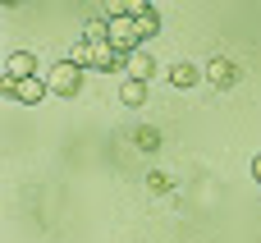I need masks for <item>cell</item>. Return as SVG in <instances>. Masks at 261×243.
<instances>
[{"label":"cell","mask_w":261,"mask_h":243,"mask_svg":"<svg viewBox=\"0 0 261 243\" xmlns=\"http://www.w3.org/2000/svg\"><path fill=\"white\" fill-rule=\"evenodd\" d=\"M147 14H156L151 0H128V18H147Z\"/></svg>","instance_id":"cell-14"},{"label":"cell","mask_w":261,"mask_h":243,"mask_svg":"<svg viewBox=\"0 0 261 243\" xmlns=\"http://www.w3.org/2000/svg\"><path fill=\"white\" fill-rule=\"evenodd\" d=\"M252 179L261 184V152H257V161H252Z\"/></svg>","instance_id":"cell-16"},{"label":"cell","mask_w":261,"mask_h":243,"mask_svg":"<svg viewBox=\"0 0 261 243\" xmlns=\"http://www.w3.org/2000/svg\"><path fill=\"white\" fill-rule=\"evenodd\" d=\"M0 92L14 96V101H23V106H37V101L50 92V83L37 78V74H32V78H0Z\"/></svg>","instance_id":"cell-3"},{"label":"cell","mask_w":261,"mask_h":243,"mask_svg":"<svg viewBox=\"0 0 261 243\" xmlns=\"http://www.w3.org/2000/svg\"><path fill=\"white\" fill-rule=\"evenodd\" d=\"M147 184H151V188H156V193H165V188H170V179H165V175H161V170H156V175H151V179H147Z\"/></svg>","instance_id":"cell-15"},{"label":"cell","mask_w":261,"mask_h":243,"mask_svg":"<svg viewBox=\"0 0 261 243\" xmlns=\"http://www.w3.org/2000/svg\"><path fill=\"white\" fill-rule=\"evenodd\" d=\"M138 28H142V41H151V37L161 32V14H147V18H138Z\"/></svg>","instance_id":"cell-12"},{"label":"cell","mask_w":261,"mask_h":243,"mask_svg":"<svg viewBox=\"0 0 261 243\" xmlns=\"http://www.w3.org/2000/svg\"><path fill=\"white\" fill-rule=\"evenodd\" d=\"M206 78H211V87H234V83H239V64H234L229 55H216V60L206 64Z\"/></svg>","instance_id":"cell-5"},{"label":"cell","mask_w":261,"mask_h":243,"mask_svg":"<svg viewBox=\"0 0 261 243\" xmlns=\"http://www.w3.org/2000/svg\"><path fill=\"white\" fill-rule=\"evenodd\" d=\"M119 101H124L128 110H138V106L147 101V83H142V78H124V87H119Z\"/></svg>","instance_id":"cell-8"},{"label":"cell","mask_w":261,"mask_h":243,"mask_svg":"<svg viewBox=\"0 0 261 243\" xmlns=\"http://www.w3.org/2000/svg\"><path fill=\"white\" fill-rule=\"evenodd\" d=\"M170 83H174V87H193V83H197V64H188V60L170 64Z\"/></svg>","instance_id":"cell-9"},{"label":"cell","mask_w":261,"mask_h":243,"mask_svg":"<svg viewBox=\"0 0 261 243\" xmlns=\"http://www.w3.org/2000/svg\"><path fill=\"white\" fill-rule=\"evenodd\" d=\"M83 41H110V23H106V18H92V23L83 28Z\"/></svg>","instance_id":"cell-10"},{"label":"cell","mask_w":261,"mask_h":243,"mask_svg":"<svg viewBox=\"0 0 261 243\" xmlns=\"http://www.w3.org/2000/svg\"><path fill=\"white\" fill-rule=\"evenodd\" d=\"M133 142H138L142 152H156V147H161V133H156V129H138V133H133Z\"/></svg>","instance_id":"cell-11"},{"label":"cell","mask_w":261,"mask_h":243,"mask_svg":"<svg viewBox=\"0 0 261 243\" xmlns=\"http://www.w3.org/2000/svg\"><path fill=\"white\" fill-rule=\"evenodd\" d=\"M106 23H110V46H115V51L133 55V51L142 46V28H138V18L124 14V18H106Z\"/></svg>","instance_id":"cell-4"},{"label":"cell","mask_w":261,"mask_h":243,"mask_svg":"<svg viewBox=\"0 0 261 243\" xmlns=\"http://www.w3.org/2000/svg\"><path fill=\"white\" fill-rule=\"evenodd\" d=\"M37 74V51H14L5 60V78H32Z\"/></svg>","instance_id":"cell-6"},{"label":"cell","mask_w":261,"mask_h":243,"mask_svg":"<svg viewBox=\"0 0 261 243\" xmlns=\"http://www.w3.org/2000/svg\"><path fill=\"white\" fill-rule=\"evenodd\" d=\"M128 78H142V83H151V74H156V60H151V51H133L128 55Z\"/></svg>","instance_id":"cell-7"},{"label":"cell","mask_w":261,"mask_h":243,"mask_svg":"<svg viewBox=\"0 0 261 243\" xmlns=\"http://www.w3.org/2000/svg\"><path fill=\"white\" fill-rule=\"evenodd\" d=\"M101 9H106L101 18H124V14H128V0H106Z\"/></svg>","instance_id":"cell-13"},{"label":"cell","mask_w":261,"mask_h":243,"mask_svg":"<svg viewBox=\"0 0 261 243\" xmlns=\"http://www.w3.org/2000/svg\"><path fill=\"white\" fill-rule=\"evenodd\" d=\"M46 83H50V92H55V96H78V92H83V64L60 60V64L46 74Z\"/></svg>","instance_id":"cell-2"},{"label":"cell","mask_w":261,"mask_h":243,"mask_svg":"<svg viewBox=\"0 0 261 243\" xmlns=\"http://www.w3.org/2000/svg\"><path fill=\"white\" fill-rule=\"evenodd\" d=\"M69 60L83 64V69H96V74H119V69L128 64V55L115 51L110 41H78V46L69 51Z\"/></svg>","instance_id":"cell-1"},{"label":"cell","mask_w":261,"mask_h":243,"mask_svg":"<svg viewBox=\"0 0 261 243\" xmlns=\"http://www.w3.org/2000/svg\"><path fill=\"white\" fill-rule=\"evenodd\" d=\"M0 5H18V0H0Z\"/></svg>","instance_id":"cell-17"}]
</instances>
